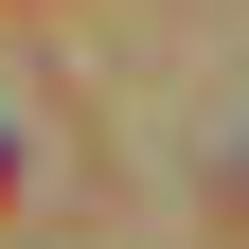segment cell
I'll list each match as a JSON object with an SVG mask.
<instances>
[{"label": "cell", "mask_w": 249, "mask_h": 249, "mask_svg": "<svg viewBox=\"0 0 249 249\" xmlns=\"http://www.w3.org/2000/svg\"><path fill=\"white\" fill-rule=\"evenodd\" d=\"M231 196H249V160H231Z\"/></svg>", "instance_id": "cell-1"}]
</instances>
